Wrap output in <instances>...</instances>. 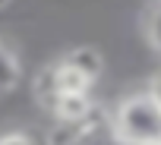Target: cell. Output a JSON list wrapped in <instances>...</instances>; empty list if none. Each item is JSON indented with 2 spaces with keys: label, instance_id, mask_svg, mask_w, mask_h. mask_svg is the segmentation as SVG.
<instances>
[{
  "label": "cell",
  "instance_id": "2",
  "mask_svg": "<svg viewBox=\"0 0 161 145\" xmlns=\"http://www.w3.org/2000/svg\"><path fill=\"white\" fill-rule=\"evenodd\" d=\"M47 107L54 110L57 123H60V126H66V129H73V126H79V123H86V120L98 110V104L92 101V95H89V92L54 95V98L47 101Z\"/></svg>",
  "mask_w": 161,
  "mask_h": 145
},
{
  "label": "cell",
  "instance_id": "1",
  "mask_svg": "<svg viewBox=\"0 0 161 145\" xmlns=\"http://www.w3.org/2000/svg\"><path fill=\"white\" fill-rule=\"evenodd\" d=\"M108 117H111V126L123 145L161 142V104L152 95V89H142V92L120 98Z\"/></svg>",
  "mask_w": 161,
  "mask_h": 145
},
{
  "label": "cell",
  "instance_id": "5",
  "mask_svg": "<svg viewBox=\"0 0 161 145\" xmlns=\"http://www.w3.org/2000/svg\"><path fill=\"white\" fill-rule=\"evenodd\" d=\"M19 72H22V66H19V54L0 38V92H10V89H16L19 85Z\"/></svg>",
  "mask_w": 161,
  "mask_h": 145
},
{
  "label": "cell",
  "instance_id": "7",
  "mask_svg": "<svg viewBox=\"0 0 161 145\" xmlns=\"http://www.w3.org/2000/svg\"><path fill=\"white\" fill-rule=\"evenodd\" d=\"M0 145H35V139L22 129H10V132H0Z\"/></svg>",
  "mask_w": 161,
  "mask_h": 145
},
{
  "label": "cell",
  "instance_id": "6",
  "mask_svg": "<svg viewBox=\"0 0 161 145\" xmlns=\"http://www.w3.org/2000/svg\"><path fill=\"white\" fill-rule=\"evenodd\" d=\"M145 35H148V44L161 54V3L152 7V13H148V19H145Z\"/></svg>",
  "mask_w": 161,
  "mask_h": 145
},
{
  "label": "cell",
  "instance_id": "10",
  "mask_svg": "<svg viewBox=\"0 0 161 145\" xmlns=\"http://www.w3.org/2000/svg\"><path fill=\"white\" fill-rule=\"evenodd\" d=\"M0 3H3V0H0Z\"/></svg>",
  "mask_w": 161,
  "mask_h": 145
},
{
  "label": "cell",
  "instance_id": "9",
  "mask_svg": "<svg viewBox=\"0 0 161 145\" xmlns=\"http://www.w3.org/2000/svg\"><path fill=\"white\" fill-rule=\"evenodd\" d=\"M148 145H161V142H148Z\"/></svg>",
  "mask_w": 161,
  "mask_h": 145
},
{
  "label": "cell",
  "instance_id": "4",
  "mask_svg": "<svg viewBox=\"0 0 161 145\" xmlns=\"http://www.w3.org/2000/svg\"><path fill=\"white\" fill-rule=\"evenodd\" d=\"M66 60H69L76 69H82L89 79H98V76H101V69H104V57H101V51L92 47V44L73 47V51L66 54Z\"/></svg>",
  "mask_w": 161,
  "mask_h": 145
},
{
  "label": "cell",
  "instance_id": "3",
  "mask_svg": "<svg viewBox=\"0 0 161 145\" xmlns=\"http://www.w3.org/2000/svg\"><path fill=\"white\" fill-rule=\"evenodd\" d=\"M60 145H123V142H120V136L114 132L111 117H101V114L95 110L86 123L73 126L69 136H66Z\"/></svg>",
  "mask_w": 161,
  "mask_h": 145
},
{
  "label": "cell",
  "instance_id": "8",
  "mask_svg": "<svg viewBox=\"0 0 161 145\" xmlns=\"http://www.w3.org/2000/svg\"><path fill=\"white\" fill-rule=\"evenodd\" d=\"M152 95H155V98H158V104H161V76L152 82Z\"/></svg>",
  "mask_w": 161,
  "mask_h": 145
}]
</instances>
